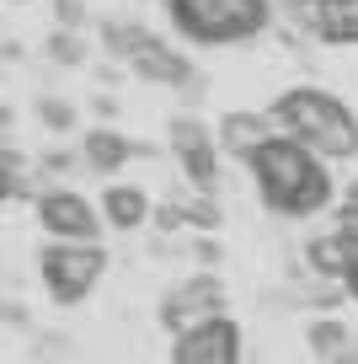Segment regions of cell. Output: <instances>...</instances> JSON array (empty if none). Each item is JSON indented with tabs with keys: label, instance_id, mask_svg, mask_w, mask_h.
<instances>
[{
	"label": "cell",
	"instance_id": "277c9868",
	"mask_svg": "<svg viewBox=\"0 0 358 364\" xmlns=\"http://www.w3.org/2000/svg\"><path fill=\"white\" fill-rule=\"evenodd\" d=\"M102 48L118 65H129L139 80H150V86H188L192 80V65L182 59V48H171L166 38H156L139 22H107L102 27Z\"/></svg>",
	"mask_w": 358,
	"mask_h": 364
},
{
	"label": "cell",
	"instance_id": "ffe728a7",
	"mask_svg": "<svg viewBox=\"0 0 358 364\" xmlns=\"http://www.w3.org/2000/svg\"><path fill=\"white\" fill-rule=\"evenodd\" d=\"M342 284L358 295V241H347V268H342Z\"/></svg>",
	"mask_w": 358,
	"mask_h": 364
},
{
	"label": "cell",
	"instance_id": "5bb4252c",
	"mask_svg": "<svg viewBox=\"0 0 358 364\" xmlns=\"http://www.w3.org/2000/svg\"><path fill=\"white\" fill-rule=\"evenodd\" d=\"M305 257H310V273H315V279H337V284H342V268H347V236H342V230H337V236H315Z\"/></svg>",
	"mask_w": 358,
	"mask_h": 364
},
{
	"label": "cell",
	"instance_id": "7a4b0ae2",
	"mask_svg": "<svg viewBox=\"0 0 358 364\" xmlns=\"http://www.w3.org/2000/svg\"><path fill=\"white\" fill-rule=\"evenodd\" d=\"M273 118H278L283 134H294L300 145H310L321 161H347L358 156V118L337 102L332 91L321 86H294L273 102Z\"/></svg>",
	"mask_w": 358,
	"mask_h": 364
},
{
	"label": "cell",
	"instance_id": "8992f818",
	"mask_svg": "<svg viewBox=\"0 0 358 364\" xmlns=\"http://www.w3.org/2000/svg\"><path fill=\"white\" fill-rule=\"evenodd\" d=\"M166 134H171V150L182 161V177L198 193H214V182H219V134H209V124L192 113H177Z\"/></svg>",
	"mask_w": 358,
	"mask_h": 364
},
{
	"label": "cell",
	"instance_id": "2e32d148",
	"mask_svg": "<svg viewBox=\"0 0 358 364\" xmlns=\"http://www.w3.org/2000/svg\"><path fill=\"white\" fill-rule=\"evenodd\" d=\"M48 59H54V65H80V59H86V38L59 27V33L48 38Z\"/></svg>",
	"mask_w": 358,
	"mask_h": 364
},
{
	"label": "cell",
	"instance_id": "8fae6325",
	"mask_svg": "<svg viewBox=\"0 0 358 364\" xmlns=\"http://www.w3.org/2000/svg\"><path fill=\"white\" fill-rule=\"evenodd\" d=\"M150 215H156V209H150V193L134 188V182H112L107 193H102V220H107L112 230H139Z\"/></svg>",
	"mask_w": 358,
	"mask_h": 364
},
{
	"label": "cell",
	"instance_id": "9a60e30c",
	"mask_svg": "<svg viewBox=\"0 0 358 364\" xmlns=\"http://www.w3.org/2000/svg\"><path fill=\"white\" fill-rule=\"evenodd\" d=\"M33 113H38V124L48 129V134H70L75 129V102H65V97H38L33 102Z\"/></svg>",
	"mask_w": 358,
	"mask_h": 364
},
{
	"label": "cell",
	"instance_id": "7c38bea8",
	"mask_svg": "<svg viewBox=\"0 0 358 364\" xmlns=\"http://www.w3.org/2000/svg\"><path fill=\"white\" fill-rule=\"evenodd\" d=\"M310 353L321 364H358V338H353V327L347 321H337V316H321V321H310Z\"/></svg>",
	"mask_w": 358,
	"mask_h": 364
},
{
	"label": "cell",
	"instance_id": "d6986e66",
	"mask_svg": "<svg viewBox=\"0 0 358 364\" xmlns=\"http://www.w3.org/2000/svg\"><path fill=\"white\" fill-rule=\"evenodd\" d=\"M342 43H358V0H342Z\"/></svg>",
	"mask_w": 358,
	"mask_h": 364
},
{
	"label": "cell",
	"instance_id": "5b68a950",
	"mask_svg": "<svg viewBox=\"0 0 358 364\" xmlns=\"http://www.w3.org/2000/svg\"><path fill=\"white\" fill-rule=\"evenodd\" d=\"M102 268H107V252L97 241H48L43 257H38V273H43V289L59 300V306H75L97 289Z\"/></svg>",
	"mask_w": 358,
	"mask_h": 364
},
{
	"label": "cell",
	"instance_id": "30bf717a",
	"mask_svg": "<svg viewBox=\"0 0 358 364\" xmlns=\"http://www.w3.org/2000/svg\"><path fill=\"white\" fill-rule=\"evenodd\" d=\"M278 134H283V129H278V118H273V107H268V113L235 107V113L219 118V150H224V156H241V161H251L268 139H278Z\"/></svg>",
	"mask_w": 358,
	"mask_h": 364
},
{
	"label": "cell",
	"instance_id": "ac0fdd59",
	"mask_svg": "<svg viewBox=\"0 0 358 364\" xmlns=\"http://www.w3.org/2000/svg\"><path fill=\"white\" fill-rule=\"evenodd\" d=\"M54 16H59V27H70V33H80V27H86L80 0H54Z\"/></svg>",
	"mask_w": 358,
	"mask_h": 364
},
{
	"label": "cell",
	"instance_id": "ba28073f",
	"mask_svg": "<svg viewBox=\"0 0 358 364\" xmlns=\"http://www.w3.org/2000/svg\"><path fill=\"white\" fill-rule=\"evenodd\" d=\"M209 316H224V284L214 273H192L177 289H166V300H161V321H166L171 332H188V327H198V321H209Z\"/></svg>",
	"mask_w": 358,
	"mask_h": 364
},
{
	"label": "cell",
	"instance_id": "3957f363",
	"mask_svg": "<svg viewBox=\"0 0 358 364\" xmlns=\"http://www.w3.org/2000/svg\"><path fill=\"white\" fill-rule=\"evenodd\" d=\"M171 22L192 43H241L273 22L268 0H171Z\"/></svg>",
	"mask_w": 358,
	"mask_h": 364
},
{
	"label": "cell",
	"instance_id": "6da1fadb",
	"mask_svg": "<svg viewBox=\"0 0 358 364\" xmlns=\"http://www.w3.org/2000/svg\"><path fill=\"white\" fill-rule=\"evenodd\" d=\"M251 177L268 209L278 215H315L332 198V177H326L321 156L310 145H300L294 134H278L251 156Z\"/></svg>",
	"mask_w": 358,
	"mask_h": 364
},
{
	"label": "cell",
	"instance_id": "9c48e42d",
	"mask_svg": "<svg viewBox=\"0 0 358 364\" xmlns=\"http://www.w3.org/2000/svg\"><path fill=\"white\" fill-rule=\"evenodd\" d=\"M171 364H241V327L230 316H209L198 327L177 332Z\"/></svg>",
	"mask_w": 358,
	"mask_h": 364
},
{
	"label": "cell",
	"instance_id": "4fadbf2b",
	"mask_svg": "<svg viewBox=\"0 0 358 364\" xmlns=\"http://www.w3.org/2000/svg\"><path fill=\"white\" fill-rule=\"evenodd\" d=\"M129 156H134V139L118 134V129H91V134L80 139V161H86L91 171H102V177H112Z\"/></svg>",
	"mask_w": 358,
	"mask_h": 364
},
{
	"label": "cell",
	"instance_id": "e0dca14e",
	"mask_svg": "<svg viewBox=\"0 0 358 364\" xmlns=\"http://www.w3.org/2000/svg\"><path fill=\"white\" fill-rule=\"evenodd\" d=\"M337 230H342L347 241H358V182L342 193V225H337Z\"/></svg>",
	"mask_w": 358,
	"mask_h": 364
},
{
	"label": "cell",
	"instance_id": "52a82bcc",
	"mask_svg": "<svg viewBox=\"0 0 358 364\" xmlns=\"http://www.w3.org/2000/svg\"><path fill=\"white\" fill-rule=\"evenodd\" d=\"M38 220H43V230L54 241H97L102 236V209L91 204V198L70 193V188H48V193H38Z\"/></svg>",
	"mask_w": 358,
	"mask_h": 364
}]
</instances>
